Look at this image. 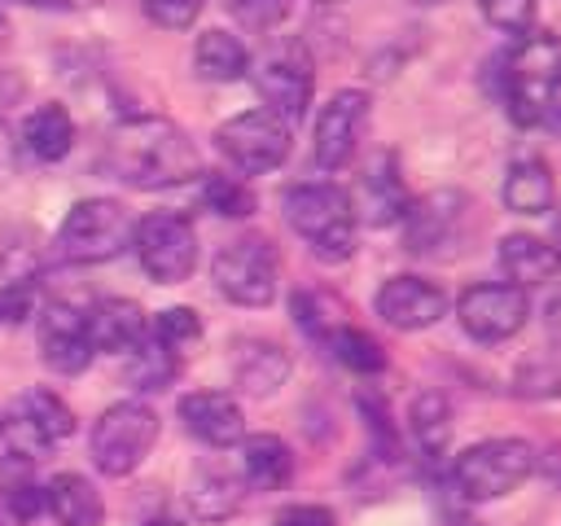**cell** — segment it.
<instances>
[{
  "label": "cell",
  "mask_w": 561,
  "mask_h": 526,
  "mask_svg": "<svg viewBox=\"0 0 561 526\" xmlns=\"http://www.w3.org/2000/svg\"><path fill=\"white\" fill-rule=\"evenodd\" d=\"M105 167L114 171V180L131 188H171L202 175V158L193 140L171 118L158 114L123 118L105 140Z\"/></svg>",
  "instance_id": "obj_1"
},
{
  "label": "cell",
  "mask_w": 561,
  "mask_h": 526,
  "mask_svg": "<svg viewBox=\"0 0 561 526\" xmlns=\"http://www.w3.org/2000/svg\"><path fill=\"white\" fill-rule=\"evenodd\" d=\"M285 219L289 228L311 245L316 259L342 263L355 250V206L351 193L333 180H307L285 193Z\"/></svg>",
  "instance_id": "obj_2"
},
{
  "label": "cell",
  "mask_w": 561,
  "mask_h": 526,
  "mask_svg": "<svg viewBox=\"0 0 561 526\" xmlns=\"http://www.w3.org/2000/svg\"><path fill=\"white\" fill-rule=\"evenodd\" d=\"M131 215L114 197H83L57 228V254L66 263H110L131 245Z\"/></svg>",
  "instance_id": "obj_3"
},
{
  "label": "cell",
  "mask_w": 561,
  "mask_h": 526,
  "mask_svg": "<svg viewBox=\"0 0 561 526\" xmlns=\"http://www.w3.org/2000/svg\"><path fill=\"white\" fill-rule=\"evenodd\" d=\"M557 70H561V39L543 35V31H530L522 39V48L500 57V96H504L508 118L517 127H535L539 123L543 92H548Z\"/></svg>",
  "instance_id": "obj_4"
},
{
  "label": "cell",
  "mask_w": 561,
  "mask_h": 526,
  "mask_svg": "<svg viewBox=\"0 0 561 526\" xmlns=\"http://www.w3.org/2000/svg\"><path fill=\"white\" fill-rule=\"evenodd\" d=\"M153 443H158V412L140 399H123L96 416L88 451L105 478H123L149 456Z\"/></svg>",
  "instance_id": "obj_5"
},
{
  "label": "cell",
  "mask_w": 561,
  "mask_h": 526,
  "mask_svg": "<svg viewBox=\"0 0 561 526\" xmlns=\"http://www.w3.org/2000/svg\"><path fill=\"white\" fill-rule=\"evenodd\" d=\"M535 469V451L522 438H486L473 443L456 456L451 465V487L465 500H500L517 491Z\"/></svg>",
  "instance_id": "obj_6"
},
{
  "label": "cell",
  "mask_w": 561,
  "mask_h": 526,
  "mask_svg": "<svg viewBox=\"0 0 561 526\" xmlns=\"http://www.w3.org/2000/svg\"><path fill=\"white\" fill-rule=\"evenodd\" d=\"M131 245H136V259L140 267L149 272V281L158 285H180L193 276L197 267V232L184 215L175 210H153L136 224L131 232Z\"/></svg>",
  "instance_id": "obj_7"
},
{
  "label": "cell",
  "mask_w": 561,
  "mask_h": 526,
  "mask_svg": "<svg viewBox=\"0 0 561 526\" xmlns=\"http://www.w3.org/2000/svg\"><path fill=\"white\" fill-rule=\"evenodd\" d=\"M215 145L241 175H263L289 158V123H280L272 110H245L219 123Z\"/></svg>",
  "instance_id": "obj_8"
},
{
  "label": "cell",
  "mask_w": 561,
  "mask_h": 526,
  "mask_svg": "<svg viewBox=\"0 0 561 526\" xmlns=\"http://www.w3.org/2000/svg\"><path fill=\"white\" fill-rule=\"evenodd\" d=\"M215 289L237 307H267L276 298V250L263 237H237L215 254Z\"/></svg>",
  "instance_id": "obj_9"
},
{
  "label": "cell",
  "mask_w": 561,
  "mask_h": 526,
  "mask_svg": "<svg viewBox=\"0 0 561 526\" xmlns=\"http://www.w3.org/2000/svg\"><path fill=\"white\" fill-rule=\"evenodd\" d=\"M456 316H460V329L473 342L495 346V342H508L526 324L530 298H526V289H517L508 281H478V285H469L460 294Z\"/></svg>",
  "instance_id": "obj_10"
},
{
  "label": "cell",
  "mask_w": 561,
  "mask_h": 526,
  "mask_svg": "<svg viewBox=\"0 0 561 526\" xmlns=\"http://www.w3.org/2000/svg\"><path fill=\"white\" fill-rule=\"evenodd\" d=\"M254 88L263 96V110H272L280 123H298L311 105V61L302 44H276L254 66Z\"/></svg>",
  "instance_id": "obj_11"
},
{
  "label": "cell",
  "mask_w": 561,
  "mask_h": 526,
  "mask_svg": "<svg viewBox=\"0 0 561 526\" xmlns=\"http://www.w3.org/2000/svg\"><path fill=\"white\" fill-rule=\"evenodd\" d=\"M364 127H368V92H359V88L333 92L320 105L316 132H311V158H316V167H324V171L346 167L355 158V149H359Z\"/></svg>",
  "instance_id": "obj_12"
},
{
  "label": "cell",
  "mask_w": 561,
  "mask_h": 526,
  "mask_svg": "<svg viewBox=\"0 0 561 526\" xmlns=\"http://www.w3.org/2000/svg\"><path fill=\"white\" fill-rule=\"evenodd\" d=\"M465 219H469V197L451 193V188H438V193L408 206L403 245L412 254H447V250H456V241L465 232Z\"/></svg>",
  "instance_id": "obj_13"
},
{
  "label": "cell",
  "mask_w": 561,
  "mask_h": 526,
  "mask_svg": "<svg viewBox=\"0 0 561 526\" xmlns=\"http://www.w3.org/2000/svg\"><path fill=\"white\" fill-rule=\"evenodd\" d=\"M39 359L61 373V377H75L92 364V333H88V311L70 307V302H44L39 311Z\"/></svg>",
  "instance_id": "obj_14"
},
{
  "label": "cell",
  "mask_w": 561,
  "mask_h": 526,
  "mask_svg": "<svg viewBox=\"0 0 561 526\" xmlns=\"http://www.w3.org/2000/svg\"><path fill=\"white\" fill-rule=\"evenodd\" d=\"M377 316L390 329L416 333V329H430L447 316V294L425 276H390L377 289Z\"/></svg>",
  "instance_id": "obj_15"
},
{
  "label": "cell",
  "mask_w": 561,
  "mask_h": 526,
  "mask_svg": "<svg viewBox=\"0 0 561 526\" xmlns=\"http://www.w3.org/2000/svg\"><path fill=\"white\" fill-rule=\"evenodd\" d=\"M180 421L206 447H232V443L245 438V416H241L237 399L224 395V390H193V395H184L180 399Z\"/></svg>",
  "instance_id": "obj_16"
},
{
  "label": "cell",
  "mask_w": 561,
  "mask_h": 526,
  "mask_svg": "<svg viewBox=\"0 0 561 526\" xmlns=\"http://www.w3.org/2000/svg\"><path fill=\"white\" fill-rule=\"evenodd\" d=\"M351 206H355V219H364V224H373V228H381V224H399V219L408 215L412 197H408L403 175H399V162H394L390 153L373 158V167L364 171V180H359Z\"/></svg>",
  "instance_id": "obj_17"
},
{
  "label": "cell",
  "mask_w": 561,
  "mask_h": 526,
  "mask_svg": "<svg viewBox=\"0 0 561 526\" xmlns=\"http://www.w3.org/2000/svg\"><path fill=\"white\" fill-rule=\"evenodd\" d=\"M9 434L22 447H48L75 434V412L53 390H26L9 412Z\"/></svg>",
  "instance_id": "obj_18"
},
{
  "label": "cell",
  "mask_w": 561,
  "mask_h": 526,
  "mask_svg": "<svg viewBox=\"0 0 561 526\" xmlns=\"http://www.w3.org/2000/svg\"><path fill=\"white\" fill-rule=\"evenodd\" d=\"M88 333H92V351L127 355L149 338V320L131 298H101L88 311Z\"/></svg>",
  "instance_id": "obj_19"
},
{
  "label": "cell",
  "mask_w": 561,
  "mask_h": 526,
  "mask_svg": "<svg viewBox=\"0 0 561 526\" xmlns=\"http://www.w3.org/2000/svg\"><path fill=\"white\" fill-rule=\"evenodd\" d=\"M557 267H561V254H557L543 237L508 232V237L500 241V272H504L508 285H517V289H530V285L552 281Z\"/></svg>",
  "instance_id": "obj_20"
},
{
  "label": "cell",
  "mask_w": 561,
  "mask_h": 526,
  "mask_svg": "<svg viewBox=\"0 0 561 526\" xmlns=\"http://www.w3.org/2000/svg\"><path fill=\"white\" fill-rule=\"evenodd\" d=\"M557 202V184L543 158H517L504 175V206L513 215H548Z\"/></svg>",
  "instance_id": "obj_21"
},
{
  "label": "cell",
  "mask_w": 561,
  "mask_h": 526,
  "mask_svg": "<svg viewBox=\"0 0 561 526\" xmlns=\"http://www.w3.org/2000/svg\"><path fill=\"white\" fill-rule=\"evenodd\" d=\"M294 478V456L276 434L241 438V482L254 491H280Z\"/></svg>",
  "instance_id": "obj_22"
},
{
  "label": "cell",
  "mask_w": 561,
  "mask_h": 526,
  "mask_svg": "<svg viewBox=\"0 0 561 526\" xmlns=\"http://www.w3.org/2000/svg\"><path fill=\"white\" fill-rule=\"evenodd\" d=\"M44 504L61 526H101L105 517V504L83 473H53L44 487Z\"/></svg>",
  "instance_id": "obj_23"
},
{
  "label": "cell",
  "mask_w": 561,
  "mask_h": 526,
  "mask_svg": "<svg viewBox=\"0 0 561 526\" xmlns=\"http://www.w3.org/2000/svg\"><path fill=\"white\" fill-rule=\"evenodd\" d=\"M193 66L210 83H232L250 70V48L232 31H202L193 48Z\"/></svg>",
  "instance_id": "obj_24"
},
{
  "label": "cell",
  "mask_w": 561,
  "mask_h": 526,
  "mask_svg": "<svg viewBox=\"0 0 561 526\" xmlns=\"http://www.w3.org/2000/svg\"><path fill=\"white\" fill-rule=\"evenodd\" d=\"M22 140L39 162H61L70 153V145H75V123H70L66 105L48 101V105L31 110V118L22 123Z\"/></svg>",
  "instance_id": "obj_25"
},
{
  "label": "cell",
  "mask_w": 561,
  "mask_h": 526,
  "mask_svg": "<svg viewBox=\"0 0 561 526\" xmlns=\"http://www.w3.org/2000/svg\"><path fill=\"white\" fill-rule=\"evenodd\" d=\"M232 373H237L241 390L272 395L289 377V355L276 342H241L237 346V359H232Z\"/></svg>",
  "instance_id": "obj_26"
},
{
  "label": "cell",
  "mask_w": 561,
  "mask_h": 526,
  "mask_svg": "<svg viewBox=\"0 0 561 526\" xmlns=\"http://www.w3.org/2000/svg\"><path fill=\"white\" fill-rule=\"evenodd\" d=\"M237 504H241V482L228 469H197L188 487V508L202 522H224L237 513Z\"/></svg>",
  "instance_id": "obj_27"
},
{
  "label": "cell",
  "mask_w": 561,
  "mask_h": 526,
  "mask_svg": "<svg viewBox=\"0 0 561 526\" xmlns=\"http://www.w3.org/2000/svg\"><path fill=\"white\" fill-rule=\"evenodd\" d=\"M175 373H180V355L167 351L153 333L136 351H127V381L136 390H162V386H171Z\"/></svg>",
  "instance_id": "obj_28"
},
{
  "label": "cell",
  "mask_w": 561,
  "mask_h": 526,
  "mask_svg": "<svg viewBox=\"0 0 561 526\" xmlns=\"http://www.w3.org/2000/svg\"><path fill=\"white\" fill-rule=\"evenodd\" d=\"M324 346H329L333 359H337L342 368H351V373H381V368H386V351H381V342L368 338V333L355 329V324L333 329Z\"/></svg>",
  "instance_id": "obj_29"
},
{
  "label": "cell",
  "mask_w": 561,
  "mask_h": 526,
  "mask_svg": "<svg viewBox=\"0 0 561 526\" xmlns=\"http://www.w3.org/2000/svg\"><path fill=\"white\" fill-rule=\"evenodd\" d=\"M412 434L421 443L425 456H438L447 447V434H451V408L438 390H425L412 399Z\"/></svg>",
  "instance_id": "obj_30"
},
{
  "label": "cell",
  "mask_w": 561,
  "mask_h": 526,
  "mask_svg": "<svg viewBox=\"0 0 561 526\" xmlns=\"http://www.w3.org/2000/svg\"><path fill=\"white\" fill-rule=\"evenodd\" d=\"M294 316H298V324H302L311 338H320V342H329V333L346 324V320H342L346 311H342V302H337L333 294H294Z\"/></svg>",
  "instance_id": "obj_31"
},
{
  "label": "cell",
  "mask_w": 561,
  "mask_h": 526,
  "mask_svg": "<svg viewBox=\"0 0 561 526\" xmlns=\"http://www.w3.org/2000/svg\"><path fill=\"white\" fill-rule=\"evenodd\" d=\"M473 4L495 31L517 35V39H526L539 22V0H473Z\"/></svg>",
  "instance_id": "obj_32"
},
{
  "label": "cell",
  "mask_w": 561,
  "mask_h": 526,
  "mask_svg": "<svg viewBox=\"0 0 561 526\" xmlns=\"http://www.w3.org/2000/svg\"><path fill=\"white\" fill-rule=\"evenodd\" d=\"M202 202H206L215 215H228V219H245V215L254 210V193H250L237 175H206Z\"/></svg>",
  "instance_id": "obj_33"
},
{
  "label": "cell",
  "mask_w": 561,
  "mask_h": 526,
  "mask_svg": "<svg viewBox=\"0 0 561 526\" xmlns=\"http://www.w3.org/2000/svg\"><path fill=\"white\" fill-rule=\"evenodd\" d=\"M167 351H188L197 338H202V320H197V311L193 307H167V311H158V320H153V329H149Z\"/></svg>",
  "instance_id": "obj_34"
},
{
  "label": "cell",
  "mask_w": 561,
  "mask_h": 526,
  "mask_svg": "<svg viewBox=\"0 0 561 526\" xmlns=\"http://www.w3.org/2000/svg\"><path fill=\"white\" fill-rule=\"evenodd\" d=\"M241 26H250V31H272V26H280L285 22V13H289V0H219Z\"/></svg>",
  "instance_id": "obj_35"
},
{
  "label": "cell",
  "mask_w": 561,
  "mask_h": 526,
  "mask_svg": "<svg viewBox=\"0 0 561 526\" xmlns=\"http://www.w3.org/2000/svg\"><path fill=\"white\" fill-rule=\"evenodd\" d=\"M202 4H206V0H140L145 18L158 22L162 31H184V26H193L197 13H202Z\"/></svg>",
  "instance_id": "obj_36"
},
{
  "label": "cell",
  "mask_w": 561,
  "mask_h": 526,
  "mask_svg": "<svg viewBox=\"0 0 561 526\" xmlns=\"http://www.w3.org/2000/svg\"><path fill=\"white\" fill-rule=\"evenodd\" d=\"M522 395H557L561 390V355L557 351H543L535 364L522 368Z\"/></svg>",
  "instance_id": "obj_37"
},
{
  "label": "cell",
  "mask_w": 561,
  "mask_h": 526,
  "mask_svg": "<svg viewBox=\"0 0 561 526\" xmlns=\"http://www.w3.org/2000/svg\"><path fill=\"white\" fill-rule=\"evenodd\" d=\"M26 316H35V289L22 281L0 285V324H22Z\"/></svg>",
  "instance_id": "obj_38"
},
{
  "label": "cell",
  "mask_w": 561,
  "mask_h": 526,
  "mask_svg": "<svg viewBox=\"0 0 561 526\" xmlns=\"http://www.w3.org/2000/svg\"><path fill=\"white\" fill-rule=\"evenodd\" d=\"M272 526H337V517H333L324 504H294V508H285Z\"/></svg>",
  "instance_id": "obj_39"
},
{
  "label": "cell",
  "mask_w": 561,
  "mask_h": 526,
  "mask_svg": "<svg viewBox=\"0 0 561 526\" xmlns=\"http://www.w3.org/2000/svg\"><path fill=\"white\" fill-rule=\"evenodd\" d=\"M539 123H543L548 132H557V136H561V70L552 75V83H548V92H543V110H539Z\"/></svg>",
  "instance_id": "obj_40"
},
{
  "label": "cell",
  "mask_w": 561,
  "mask_h": 526,
  "mask_svg": "<svg viewBox=\"0 0 561 526\" xmlns=\"http://www.w3.org/2000/svg\"><path fill=\"white\" fill-rule=\"evenodd\" d=\"M552 250L561 254V210H557V219H552Z\"/></svg>",
  "instance_id": "obj_41"
},
{
  "label": "cell",
  "mask_w": 561,
  "mask_h": 526,
  "mask_svg": "<svg viewBox=\"0 0 561 526\" xmlns=\"http://www.w3.org/2000/svg\"><path fill=\"white\" fill-rule=\"evenodd\" d=\"M44 4V0H39ZM48 4H96V0H48Z\"/></svg>",
  "instance_id": "obj_42"
},
{
  "label": "cell",
  "mask_w": 561,
  "mask_h": 526,
  "mask_svg": "<svg viewBox=\"0 0 561 526\" xmlns=\"http://www.w3.org/2000/svg\"><path fill=\"white\" fill-rule=\"evenodd\" d=\"M412 4H425V9H434V4H447V0H412Z\"/></svg>",
  "instance_id": "obj_43"
},
{
  "label": "cell",
  "mask_w": 561,
  "mask_h": 526,
  "mask_svg": "<svg viewBox=\"0 0 561 526\" xmlns=\"http://www.w3.org/2000/svg\"><path fill=\"white\" fill-rule=\"evenodd\" d=\"M320 4H342V0H320Z\"/></svg>",
  "instance_id": "obj_44"
},
{
  "label": "cell",
  "mask_w": 561,
  "mask_h": 526,
  "mask_svg": "<svg viewBox=\"0 0 561 526\" xmlns=\"http://www.w3.org/2000/svg\"><path fill=\"white\" fill-rule=\"evenodd\" d=\"M0 526H4V517H0Z\"/></svg>",
  "instance_id": "obj_45"
}]
</instances>
